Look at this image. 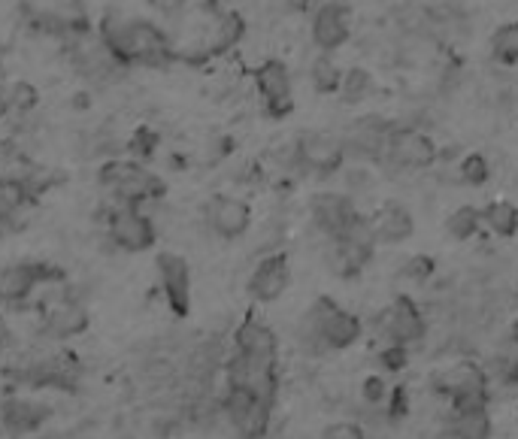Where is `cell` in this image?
Returning <instances> with one entry per match:
<instances>
[{"instance_id":"cell-26","label":"cell","mask_w":518,"mask_h":439,"mask_svg":"<svg viewBox=\"0 0 518 439\" xmlns=\"http://www.w3.org/2000/svg\"><path fill=\"white\" fill-rule=\"evenodd\" d=\"M373 258L370 246H358L352 240H328V264L337 276H358Z\"/></svg>"},{"instance_id":"cell-6","label":"cell","mask_w":518,"mask_h":439,"mask_svg":"<svg viewBox=\"0 0 518 439\" xmlns=\"http://www.w3.org/2000/svg\"><path fill=\"white\" fill-rule=\"evenodd\" d=\"M22 13L34 31L55 40L94 28L85 0H22Z\"/></svg>"},{"instance_id":"cell-22","label":"cell","mask_w":518,"mask_h":439,"mask_svg":"<svg viewBox=\"0 0 518 439\" xmlns=\"http://www.w3.org/2000/svg\"><path fill=\"white\" fill-rule=\"evenodd\" d=\"M388 134H391V125L382 116H364L340 140H343L346 158L352 155V158H361V161H379L382 152H385Z\"/></svg>"},{"instance_id":"cell-18","label":"cell","mask_w":518,"mask_h":439,"mask_svg":"<svg viewBox=\"0 0 518 439\" xmlns=\"http://www.w3.org/2000/svg\"><path fill=\"white\" fill-rule=\"evenodd\" d=\"M155 270H158V285H161V294H164L170 312L176 318H185L191 312V267H188V261L176 252H161L155 258Z\"/></svg>"},{"instance_id":"cell-30","label":"cell","mask_w":518,"mask_h":439,"mask_svg":"<svg viewBox=\"0 0 518 439\" xmlns=\"http://www.w3.org/2000/svg\"><path fill=\"white\" fill-rule=\"evenodd\" d=\"M7 100H10V116H22L28 119L34 109L40 106V91L34 82H13L7 85Z\"/></svg>"},{"instance_id":"cell-8","label":"cell","mask_w":518,"mask_h":439,"mask_svg":"<svg viewBox=\"0 0 518 439\" xmlns=\"http://www.w3.org/2000/svg\"><path fill=\"white\" fill-rule=\"evenodd\" d=\"M437 158H440V149L428 134L416 128H391L379 161H385L394 170H425Z\"/></svg>"},{"instance_id":"cell-44","label":"cell","mask_w":518,"mask_h":439,"mask_svg":"<svg viewBox=\"0 0 518 439\" xmlns=\"http://www.w3.org/2000/svg\"><path fill=\"white\" fill-rule=\"evenodd\" d=\"M512 340H515V343H518V324H515V327H512Z\"/></svg>"},{"instance_id":"cell-23","label":"cell","mask_w":518,"mask_h":439,"mask_svg":"<svg viewBox=\"0 0 518 439\" xmlns=\"http://www.w3.org/2000/svg\"><path fill=\"white\" fill-rule=\"evenodd\" d=\"M234 352L255 358V361H270L279 364V340L273 334V327L264 324L258 315H246L237 331H234Z\"/></svg>"},{"instance_id":"cell-36","label":"cell","mask_w":518,"mask_h":439,"mask_svg":"<svg viewBox=\"0 0 518 439\" xmlns=\"http://www.w3.org/2000/svg\"><path fill=\"white\" fill-rule=\"evenodd\" d=\"M319 439H367V436H364L361 424H355V421H337V424H328Z\"/></svg>"},{"instance_id":"cell-43","label":"cell","mask_w":518,"mask_h":439,"mask_svg":"<svg viewBox=\"0 0 518 439\" xmlns=\"http://www.w3.org/2000/svg\"><path fill=\"white\" fill-rule=\"evenodd\" d=\"M285 4H288V10H294V13L309 10V0H285Z\"/></svg>"},{"instance_id":"cell-16","label":"cell","mask_w":518,"mask_h":439,"mask_svg":"<svg viewBox=\"0 0 518 439\" xmlns=\"http://www.w3.org/2000/svg\"><path fill=\"white\" fill-rule=\"evenodd\" d=\"M228 388H240V391H249L267 403L276 400V391H279V373H276V364L270 361H255V358H246V355H237L231 352L228 358Z\"/></svg>"},{"instance_id":"cell-14","label":"cell","mask_w":518,"mask_h":439,"mask_svg":"<svg viewBox=\"0 0 518 439\" xmlns=\"http://www.w3.org/2000/svg\"><path fill=\"white\" fill-rule=\"evenodd\" d=\"M437 391L452 400L455 409L485 406L488 403V376L476 364H455L437 376Z\"/></svg>"},{"instance_id":"cell-27","label":"cell","mask_w":518,"mask_h":439,"mask_svg":"<svg viewBox=\"0 0 518 439\" xmlns=\"http://www.w3.org/2000/svg\"><path fill=\"white\" fill-rule=\"evenodd\" d=\"M446 439H491V418L485 406L455 409Z\"/></svg>"},{"instance_id":"cell-9","label":"cell","mask_w":518,"mask_h":439,"mask_svg":"<svg viewBox=\"0 0 518 439\" xmlns=\"http://www.w3.org/2000/svg\"><path fill=\"white\" fill-rule=\"evenodd\" d=\"M203 225L216 240L234 243L246 237L252 225V206L234 194H213L203 203Z\"/></svg>"},{"instance_id":"cell-33","label":"cell","mask_w":518,"mask_h":439,"mask_svg":"<svg viewBox=\"0 0 518 439\" xmlns=\"http://www.w3.org/2000/svg\"><path fill=\"white\" fill-rule=\"evenodd\" d=\"M491 52L497 61L503 64H518V22L503 25L494 37H491Z\"/></svg>"},{"instance_id":"cell-1","label":"cell","mask_w":518,"mask_h":439,"mask_svg":"<svg viewBox=\"0 0 518 439\" xmlns=\"http://www.w3.org/2000/svg\"><path fill=\"white\" fill-rule=\"evenodd\" d=\"M176 61H206L231 52L246 22L237 10L222 7V0H173L164 22Z\"/></svg>"},{"instance_id":"cell-17","label":"cell","mask_w":518,"mask_h":439,"mask_svg":"<svg viewBox=\"0 0 518 439\" xmlns=\"http://www.w3.org/2000/svg\"><path fill=\"white\" fill-rule=\"evenodd\" d=\"M61 273L49 264L19 261L0 270V303H25L37 288L58 282Z\"/></svg>"},{"instance_id":"cell-2","label":"cell","mask_w":518,"mask_h":439,"mask_svg":"<svg viewBox=\"0 0 518 439\" xmlns=\"http://www.w3.org/2000/svg\"><path fill=\"white\" fill-rule=\"evenodd\" d=\"M97 37L107 43V49L122 61V67H170L173 49L167 40L164 25L149 22L143 16H131L122 10H107L97 22Z\"/></svg>"},{"instance_id":"cell-10","label":"cell","mask_w":518,"mask_h":439,"mask_svg":"<svg viewBox=\"0 0 518 439\" xmlns=\"http://www.w3.org/2000/svg\"><path fill=\"white\" fill-rule=\"evenodd\" d=\"M297 152V170L316 173V176H331L346 164V149L337 134L328 131H306L294 140Z\"/></svg>"},{"instance_id":"cell-37","label":"cell","mask_w":518,"mask_h":439,"mask_svg":"<svg viewBox=\"0 0 518 439\" xmlns=\"http://www.w3.org/2000/svg\"><path fill=\"white\" fill-rule=\"evenodd\" d=\"M431 273H434V258H428V255H416V258H409V261L403 264V276H406V279L425 282Z\"/></svg>"},{"instance_id":"cell-29","label":"cell","mask_w":518,"mask_h":439,"mask_svg":"<svg viewBox=\"0 0 518 439\" xmlns=\"http://www.w3.org/2000/svg\"><path fill=\"white\" fill-rule=\"evenodd\" d=\"M309 82L319 94H337L340 91V82H343V70L340 64L334 61L331 52H322L316 55V61L309 64Z\"/></svg>"},{"instance_id":"cell-20","label":"cell","mask_w":518,"mask_h":439,"mask_svg":"<svg viewBox=\"0 0 518 439\" xmlns=\"http://www.w3.org/2000/svg\"><path fill=\"white\" fill-rule=\"evenodd\" d=\"M309 215H313V225L328 237H340L358 215V206L349 194H340V191H325V194H316L313 203H309Z\"/></svg>"},{"instance_id":"cell-19","label":"cell","mask_w":518,"mask_h":439,"mask_svg":"<svg viewBox=\"0 0 518 439\" xmlns=\"http://www.w3.org/2000/svg\"><path fill=\"white\" fill-rule=\"evenodd\" d=\"M88 327V309L73 294H55L43 303V334L52 340H73Z\"/></svg>"},{"instance_id":"cell-5","label":"cell","mask_w":518,"mask_h":439,"mask_svg":"<svg viewBox=\"0 0 518 439\" xmlns=\"http://www.w3.org/2000/svg\"><path fill=\"white\" fill-rule=\"evenodd\" d=\"M61 49L67 52L70 67L76 70V76H79L85 85L103 88V85L119 82V76L125 73L122 61L107 49V43H103V40L97 37L94 28L64 37V40H61Z\"/></svg>"},{"instance_id":"cell-28","label":"cell","mask_w":518,"mask_h":439,"mask_svg":"<svg viewBox=\"0 0 518 439\" xmlns=\"http://www.w3.org/2000/svg\"><path fill=\"white\" fill-rule=\"evenodd\" d=\"M482 222L488 225L491 234L509 240L518 234V206L509 203V200H494L482 209Z\"/></svg>"},{"instance_id":"cell-42","label":"cell","mask_w":518,"mask_h":439,"mask_svg":"<svg viewBox=\"0 0 518 439\" xmlns=\"http://www.w3.org/2000/svg\"><path fill=\"white\" fill-rule=\"evenodd\" d=\"M506 379L518 385V355H515V358L509 361V367H506Z\"/></svg>"},{"instance_id":"cell-35","label":"cell","mask_w":518,"mask_h":439,"mask_svg":"<svg viewBox=\"0 0 518 439\" xmlns=\"http://www.w3.org/2000/svg\"><path fill=\"white\" fill-rule=\"evenodd\" d=\"M458 176H461V182H464V185H473V188H479V185H485V182H488V176H491V167H488L485 155L473 152V155H467V158L461 161V167H458Z\"/></svg>"},{"instance_id":"cell-12","label":"cell","mask_w":518,"mask_h":439,"mask_svg":"<svg viewBox=\"0 0 518 439\" xmlns=\"http://www.w3.org/2000/svg\"><path fill=\"white\" fill-rule=\"evenodd\" d=\"M255 88L264 100L267 116L285 119L294 109V79H291V70L285 61H279V58L261 61L255 70Z\"/></svg>"},{"instance_id":"cell-24","label":"cell","mask_w":518,"mask_h":439,"mask_svg":"<svg viewBox=\"0 0 518 439\" xmlns=\"http://www.w3.org/2000/svg\"><path fill=\"white\" fill-rule=\"evenodd\" d=\"M49 415H52V409L46 403H40L37 397H25V394H13L4 400V406H0V421H4V427L16 436L40 430L49 421Z\"/></svg>"},{"instance_id":"cell-15","label":"cell","mask_w":518,"mask_h":439,"mask_svg":"<svg viewBox=\"0 0 518 439\" xmlns=\"http://www.w3.org/2000/svg\"><path fill=\"white\" fill-rule=\"evenodd\" d=\"M352 7L346 0H325V4L313 13V25H309V37H313L319 52H337L352 40Z\"/></svg>"},{"instance_id":"cell-41","label":"cell","mask_w":518,"mask_h":439,"mask_svg":"<svg viewBox=\"0 0 518 439\" xmlns=\"http://www.w3.org/2000/svg\"><path fill=\"white\" fill-rule=\"evenodd\" d=\"M10 116V100H7V85L0 82V119Z\"/></svg>"},{"instance_id":"cell-11","label":"cell","mask_w":518,"mask_h":439,"mask_svg":"<svg viewBox=\"0 0 518 439\" xmlns=\"http://www.w3.org/2000/svg\"><path fill=\"white\" fill-rule=\"evenodd\" d=\"M222 412L228 415L231 427L243 436V439H261L270 427V412L273 403L240 391V388H228L222 397Z\"/></svg>"},{"instance_id":"cell-40","label":"cell","mask_w":518,"mask_h":439,"mask_svg":"<svg viewBox=\"0 0 518 439\" xmlns=\"http://www.w3.org/2000/svg\"><path fill=\"white\" fill-rule=\"evenodd\" d=\"M382 397H385V382L367 379V400H382Z\"/></svg>"},{"instance_id":"cell-13","label":"cell","mask_w":518,"mask_h":439,"mask_svg":"<svg viewBox=\"0 0 518 439\" xmlns=\"http://www.w3.org/2000/svg\"><path fill=\"white\" fill-rule=\"evenodd\" d=\"M376 324H379V334L394 346L422 343L428 334V321H425L422 309L409 297H397L388 309H382Z\"/></svg>"},{"instance_id":"cell-39","label":"cell","mask_w":518,"mask_h":439,"mask_svg":"<svg viewBox=\"0 0 518 439\" xmlns=\"http://www.w3.org/2000/svg\"><path fill=\"white\" fill-rule=\"evenodd\" d=\"M370 182H373V176H370L367 170H361V167H358V170H349V176H346V185H349L352 191H355V188H367Z\"/></svg>"},{"instance_id":"cell-32","label":"cell","mask_w":518,"mask_h":439,"mask_svg":"<svg viewBox=\"0 0 518 439\" xmlns=\"http://www.w3.org/2000/svg\"><path fill=\"white\" fill-rule=\"evenodd\" d=\"M482 225V212L476 206H458L452 215H449V222H446V231L452 240H470Z\"/></svg>"},{"instance_id":"cell-3","label":"cell","mask_w":518,"mask_h":439,"mask_svg":"<svg viewBox=\"0 0 518 439\" xmlns=\"http://www.w3.org/2000/svg\"><path fill=\"white\" fill-rule=\"evenodd\" d=\"M361 334H364L361 318L355 312L343 309L331 297H319L306 309V315L300 318V327H297L300 346H306L309 352L349 349L361 340Z\"/></svg>"},{"instance_id":"cell-25","label":"cell","mask_w":518,"mask_h":439,"mask_svg":"<svg viewBox=\"0 0 518 439\" xmlns=\"http://www.w3.org/2000/svg\"><path fill=\"white\" fill-rule=\"evenodd\" d=\"M373 231H376V243H403L416 231V222H412V212L403 203H385L373 218Z\"/></svg>"},{"instance_id":"cell-21","label":"cell","mask_w":518,"mask_h":439,"mask_svg":"<svg viewBox=\"0 0 518 439\" xmlns=\"http://www.w3.org/2000/svg\"><path fill=\"white\" fill-rule=\"evenodd\" d=\"M288 285H291V261H288V255L273 252V255H267L255 264L246 288H249L252 300L273 303L288 291Z\"/></svg>"},{"instance_id":"cell-4","label":"cell","mask_w":518,"mask_h":439,"mask_svg":"<svg viewBox=\"0 0 518 439\" xmlns=\"http://www.w3.org/2000/svg\"><path fill=\"white\" fill-rule=\"evenodd\" d=\"M97 179L116 206H146L152 200H161L167 191L158 173H152L143 161L122 158V155L103 161L97 170Z\"/></svg>"},{"instance_id":"cell-31","label":"cell","mask_w":518,"mask_h":439,"mask_svg":"<svg viewBox=\"0 0 518 439\" xmlns=\"http://www.w3.org/2000/svg\"><path fill=\"white\" fill-rule=\"evenodd\" d=\"M370 94H373V76H370V70H364V67L343 70V82H340L343 103H361Z\"/></svg>"},{"instance_id":"cell-7","label":"cell","mask_w":518,"mask_h":439,"mask_svg":"<svg viewBox=\"0 0 518 439\" xmlns=\"http://www.w3.org/2000/svg\"><path fill=\"white\" fill-rule=\"evenodd\" d=\"M107 237L122 252H149L158 243V228L143 206H116L107 215Z\"/></svg>"},{"instance_id":"cell-38","label":"cell","mask_w":518,"mask_h":439,"mask_svg":"<svg viewBox=\"0 0 518 439\" xmlns=\"http://www.w3.org/2000/svg\"><path fill=\"white\" fill-rule=\"evenodd\" d=\"M379 361H382L388 370H400V367L406 364V346H394V343H391V346L379 355Z\"/></svg>"},{"instance_id":"cell-34","label":"cell","mask_w":518,"mask_h":439,"mask_svg":"<svg viewBox=\"0 0 518 439\" xmlns=\"http://www.w3.org/2000/svg\"><path fill=\"white\" fill-rule=\"evenodd\" d=\"M125 146H128V152L140 161V158H152V155H155V149L161 146V137H158V131H152L149 125H140V128L125 140Z\"/></svg>"}]
</instances>
